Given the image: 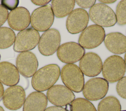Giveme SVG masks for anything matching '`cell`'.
<instances>
[{"label": "cell", "mask_w": 126, "mask_h": 111, "mask_svg": "<svg viewBox=\"0 0 126 111\" xmlns=\"http://www.w3.org/2000/svg\"><path fill=\"white\" fill-rule=\"evenodd\" d=\"M61 73L60 67L50 64L42 67L33 75L32 79V88L38 91L49 89L56 83Z\"/></svg>", "instance_id": "6da1fadb"}, {"label": "cell", "mask_w": 126, "mask_h": 111, "mask_svg": "<svg viewBox=\"0 0 126 111\" xmlns=\"http://www.w3.org/2000/svg\"><path fill=\"white\" fill-rule=\"evenodd\" d=\"M126 65L124 60L118 55L107 58L102 65V73L104 79L110 83L119 81L124 76Z\"/></svg>", "instance_id": "7a4b0ae2"}, {"label": "cell", "mask_w": 126, "mask_h": 111, "mask_svg": "<svg viewBox=\"0 0 126 111\" xmlns=\"http://www.w3.org/2000/svg\"><path fill=\"white\" fill-rule=\"evenodd\" d=\"M61 79L67 88L71 91L80 92L84 86V74L76 65L67 64L62 69Z\"/></svg>", "instance_id": "3957f363"}, {"label": "cell", "mask_w": 126, "mask_h": 111, "mask_svg": "<svg viewBox=\"0 0 126 111\" xmlns=\"http://www.w3.org/2000/svg\"><path fill=\"white\" fill-rule=\"evenodd\" d=\"M89 16L96 25L101 27L112 26L117 22L116 15L113 10L103 3L94 4L90 9Z\"/></svg>", "instance_id": "277c9868"}, {"label": "cell", "mask_w": 126, "mask_h": 111, "mask_svg": "<svg viewBox=\"0 0 126 111\" xmlns=\"http://www.w3.org/2000/svg\"><path fill=\"white\" fill-rule=\"evenodd\" d=\"M105 33L104 28L94 24L86 27L81 33L78 42L84 48L92 49L99 46L104 41Z\"/></svg>", "instance_id": "5b68a950"}, {"label": "cell", "mask_w": 126, "mask_h": 111, "mask_svg": "<svg viewBox=\"0 0 126 111\" xmlns=\"http://www.w3.org/2000/svg\"><path fill=\"white\" fill-rule=\"evenodd\" d=\"M54 15L50 4L41 6L35 9L31 16L32 27L36 30L46 31L52 25Z\"/></svg>", "instance_id": "8992f818"}, {"label": "cell", "mask_w": 126, "mask_h": 111, "mask_svg": "<svg viewBox=\"0 0 126 111\" xmlns=\"http://www.w3.org/2000/svg\"><path fill=\"white\" fill-rule=\"evenodd\" d=\"M39 39L40 35L37 30L32 28L25 29L19 32L16 36L13 49L17 52L29 51L37 45Z\"/></svg>", "instance_id": "52a82bcc"}, {"label": "cell", "mask_w": 126, "mask_h": 111, "mask_svg": "<svg viewBox=\"0 0 126 111\" xmlns=\"http://www.w3.org/2000/svg\"><path fill=\"white\" fill-rule=\"evenodd\" d=\"M108 88V82L105 79L93 78L88 81L84 86L83 94L88 100H98L106 95Z\"/></svg>", "instance_id": "ba28073f"}, {"label": "cell", "mask_w": 126, "mask_h": 111, "mask_svg": "<svg viewBox=\"0 0 126 111\" xmlns=\"http://www.w3.org/2000/svg\"><path fill=\"white\" fill-rule=\"evenodd\" d=\"M61 43V35L59 31L52 28L45 31L40 38L38 49L44 56H50L58 49Z\"/></svg>", "instance_id": "9c48e42d"}, {"label": "cell", "mask_w": 126, "mask_h": 111, "mask_svg": "<svg viewBox=\"0 0 126 111\" xmlns=\"http://www.w3.org/2000/svg\"><path fill=\"white\" fill-rule=\"evenodd\" d=\"M85 50L79 44L67 42L62 44L57 50V55L63 63L71 64L80 61L84 55Z\"/></svg>", "instance_id": "30bf717a"}, {"label": "cell", "mask_w": 126, "mask_h": 111, "mask_svg": "<svg viewBox=\"0 0 126 111\" xmlns=\"http://www.w3.org/2000/svg\"><path fill=\"white\" fill-rule=\"evenodd\" d=\"M47 98L52 104L58 107H63L71 103L75 99V95L66 86L57 85L48 90Z\"/></svg>", "instance_id": "8fae6325"}, {"label": "cell", "mask_w": 126, "mask_h": 111, "mask_svg": "<svg viewBox=\"0 0 126 111\" xmlns=\"http://www.w3.org/2000/svg\"><path fill=\"white\" fill-rule=\"evenodd\" d=\"M26 93L24 89L20 86H13L8 88L2 96L4 106L8 109L15 111L19 109L24 104Z\"/></svg>", "instance_id": "7c38bea8"}, {"label": "cell", "mask_w": 126, "mask_h": 111, "mask_svg": "<svg viewBox=\"0 0 126 111\" xmlns=\"http://www.w3.org/2000/svg\"><path fill=\"white\" fill-rule=\"evenodd\" d=\"M16 67L20 73L25 77H31L35 73L38 67V61L32 52L20 53L16 61Z\"/></svg>", "instance_id": "4fadbf2b"}, {"label": "cell", "mask_w": 126, "mask_h": 111, "mask_svg": "<svg viewBox=\"0 0 126 111\" xmlns=\"http://www.w3.org/2000/svg\"><path fill=\"white\" fill-rule=\"evenodd\" d=\"M89 21L87 12L83 9L77 8L69 14L66 22V29L70 34H77L86 28Z\"/></svg>", "instance_id": "5bb4252c"}, {"label": "cell", "mask_w": 126, "mask_h": 111, "mask_svg": "<svg viewBox=\"0 0 126 111\" xmlns=\"http://www.w3.org/2000/svg\"><path fill=\"white\" fill-rule=\"evenodd\" d=\"M79 68L83 74L89 77L96 76L102 70V62L97 54L88 52L80 60Z\"/></svg>", "instance_id": "9a60e30c"}, {"label": "cell", "mask_w": 126, "mask_h": 111, "mask_svg": "<svg viewBox=\"0 0 126 111\" xmlns=\"http://www.w3.org/2000/svg\"><path fill=\"white\" fill-rule=\"evenodd\" d=\"M30 22V14L28 9L23 7H17L8 14V23L13 30L22 31L29 26Z\"/></svg>", "instance_id": "2e32d148"}, {"label": "cell", "mask_w": 126, "mask_h": 111, "mask_svg": "<svg viewBox=\"0 0 126 111\" xmlns=\"http://www.w3.org/2000/svg\"><path fill=\"white\" fill-rule=\"evenodd\" d=\"M105 46L113 53L122 54L126 52V37L119 32H112L105 36Z\"/></svg>", "instance_id": "e0dca14e"}, {"label": "cell", "mask_w": 126, "mask_h": 111, "mask_svg": "<svg viewBox=\"0 0 126 111\" xmlns=\"http://www.w3.org/2000/svg\"><path fill=\"white\" fill-rule=\"evenodd\" d=\"M20 76L17 67L8 62L0 63V82L8 86H13L19 81Z\"/></svg>", "instance_id": "ac0fdd59"}, {"label": "cell", "mask_w": 126, "mask_h": 111, "mask_svg": "<svg viewBox=\"0 0 126 111\" xmlns=\"http://www.w3.org/2000/svg\"><path fill=\"white\" fill-rule=\"evenodd\" d=\"M47 104V96L43 93L34 91L25 99L23 111H44Z\"/></svg>", "instance_id": "d6986e66"}, {"label": "cell", "mask_w": 126, "mask_h": 111, "mask_svg": "<svg viewBox=\"0 0 126 111\" xmlns=\"http://www.w3.org/2000/svg\"><path fill=\"white\" fill-rule=\"evenodd\" d=\"M52 9L54 15L57 18H63L69 15L73 10L75 1L69 0H52Z\"/></svg>", "instance_id": "ffe728a7"}, {"label": "cell", "mask_w": 126, "mask_h": 111, "mask_svg": "<svg viewBox=\"0 0 126 111\" xmlns=\"http://www.w3.org/2000/svg\"><path fill=\"white\" fill-rule=\"evenodd\" d=\"M68 111H97L94 105L88 100L78 98L66 106Z\"/></svg>", "instance_id": "44dd1931"}, {"label": "cell", "mask_w": 126, "mask_h": 111, "mask_svg": "<svg viewBox=\"0 0 126 111\" xmlns=\"http://www.w3.org/2000/svg\"><path fill=\"white\" fill-rule=\"evenodd\" d=\"M121 106L118 99L109 96L103 98L98 105L97 111H121Z\"/></svg>", "instance_id": "7402d4cb"}, {"label": "cell", "mask_w": 126, "mask_h": 111, "mask_svg": "<svg viewBox=\"0 0 126 111\" xmlns=\"http://www.w3.org/2000/svg\"><path fill=\"white\" fill-rule=\"evenodd\" d=\"M14 32L8 27H0V49H5L11 46L15 40Z\"/></svg>", "instance_id": "603a6c76"}, {"label": "cell", "mask_w": 126, "mask_h": 111, "mask_svg": "<svg viewBox=\"0 0 126 111\" xmlns=\"http://www.w3.org/2000/svg\"><path fill=\"white\" fill-rule=\"evenodd\" d=\"M116 17L117 23L123 25L126 24V0L120 1L116 7Z\"/></svg>", "instance_id": "cb8c5ba5"}, {"label": "cell", "mask_w": 126, "mask_h": 111, "mask_svg": "<svg viewBox=\"0 0 126 111\" xmlns=\"http://www.w3.org/2000/svg\"><path fill=\"white\" fill-rule=\"evenodd\" d=\"M116 90L121 97L126 99V76L121 79L116 86Z\"/></svg>", "instance_id": "d4e9b609"}, {"label": "cell", "mask_w": 126, "mask_h": 111, "mask_svg": "<svg viewBox=\"0 0 126 111\" xmlns=\"http://www.w3.org/2000/svg\"><path fill=\"white\" fill-rule=\"evenodd\" d=\"M1 5L4 7L6 9L13 10L17 6L19 1L18 0H1Z\"/></svg>", "instance_id": "484cf974"}, {"label": "cell", "mask_w": 126, "mask_h": 111, "mask_svg": "<svg viewBox=\"0 0 126 111\" xmlns=\"http://www.w3.org/2000/svg\"><path fill=\"white\" fill-rule=\"evenodd\" d=\"M8 10L1 4H0V26L4 23L8 19Z\"/></svg>", "instance_id": "4316f807"}, {"label": "cell", "mask_w": 126, "mask_h": 111, "mask_svg": "<svg viewBox=\"0 0 126 111\" xmlns=\"http://www.w3.org/2000/svg\"><path fill=\"white\" fill-rule=\"evenodd\" d=\"M75 2L77 4L82 8H88L92 7L95 3V0H76Z\"/></svg>", "instance_id": "83f0119b"}, {"label": "cell", "mask_w": 126, "mask_h": 111, "mask_svg": "<svg viewBox=\"0 0 126 111\" xmlns=\"http://www.w3.org/2000/svg\"><path fill=\"white\" fill-rule=\"evenodd\" d=\"M44 111H68L66 109L61 107L52 106L45 110Z\"/></svg>", "instance_id": "f1b7e54d"}, {"label": "cell", "mask_w": 126, "mask_h": 111, "mask_svg": "<svg viewBox=\"0 0 126 111\" xmlns=\"http://www.w3.org/2000/svg\"><path fill=\"white\" fill-rule=\"evenodd\" d=\"M50 0H32V2L35 5H42L44 6L47 5L48 3H49Z\"/></svg>", "instance_id": "f546056e"}, {"label": "cell", "mask_w": 126, "mask_h": 111, "mask_svg": "<svg viewBox=\"0 0 126 111\" xmlns=\"http://www.w3.org/2000/svg\"><path fill=\"white\" fill-rule=\"evenodd\" d=\"M4 93V89L2 84L0 82V99L3 96Z\"/></svg>", "instance_id": "4dcf8cb0"}, {"label": "cell", "mask_w": 126, "mask_h": 111, "mask_svg": "<svg viewBox=\"0 0 126 111\" xmlns=\"http://www.w3.org/2000/svg\"><path fill=\"white\" fill-rule=\"evenodd\" d=\"M116 0H99V2H102L103 3H113V2H115Z\"/></svg>", "instance_id": "1f68e13d"}, {"label": "cell", "mask_w": 126, "mask_h": 111, "mask_svg": "<svg viewBox=\"0 0 126 111\" xmlns=\"http://www.w3.org/2000/svg\"><path fill=\"white\" fill-rule=\"evenodd\" d=\"M124 58H125V64H126V54H125V57H124Z\"/></svg>", "instance_id": "d6a6232c"}, {"label": "cell", "mask_w": 126, "mask_h": 111, "mask_svg": "<svg viewBox=\"0 0 126 111\" xmlns=\"http://www.w3.org/2000/svg\"><path fill=\"white\" fill-rule=\"evenodd\" d=\"M0 111H4L3 109L1 106H0Z\"/></svg>", "instance_id": "836d02e7"}, {"label": "cell", "mask_w": 126, "mask_h": 111, "mask_svg": "<svg viewBox=\"0 0 126 111\" xmlns=\"http://www.w3.org/2000/svg\"><path fill=\"white\" fill-rule=\"evenodd\" d=\"M126 111V110H124V111Z\"/></svg>", "instance_id": "e575fe53"}, {"label": "cell", "mask_w": 126, "mask_h": 111, "mask_svg": "<svg viewBox=\"0 0 126 111\" xmlns=\"http://www.w3.org/2000/svg\"></svg>", "instance_id": "d590c367"}]
</instances>
